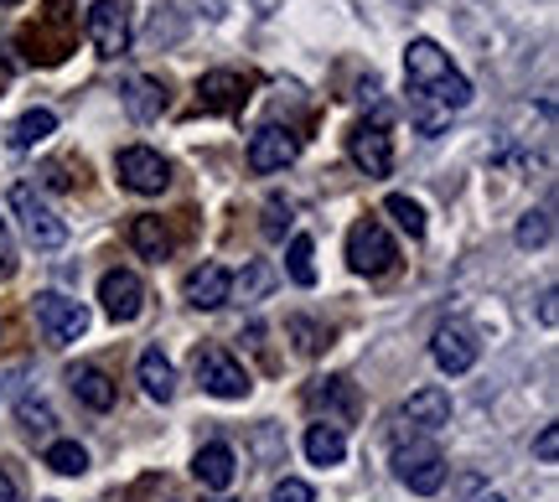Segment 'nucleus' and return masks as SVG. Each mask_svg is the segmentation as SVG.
Here are the masks:
<instances>
[{
	"mask_svg": "<svg viewBox=\"0 0 559 502\" xmlns=\"http://www.w3.org/2000/svg\"><path fill=\"white\" fill-rule=\"evenodd\" d=\"M11 213L21 218V228H26V239L37 243L41 254H52V249H62L68 243V223L52 213V202L41 198L37 187H26V181H16L11 187Z\"/></svg>",
	"mask_w": 559,
	"mask_h": 502,
	"instance_id": "obj_2",
	"label": "nucleus"
},
{
	"mask_svg": "<svg viewBox=\"0 0 559 502\" xmlns=\"http://www.w3.org/2000/svg\"><path fill=\"white\" fill-rule=\"evenodd\" d=\"M513 239H519V249H544V243L555 239V218H549V207H539V213H523L519 228H513Z\"/></svg>",
	"mask_w": 559,
	"mask_h": 502,
	"instance_id": "obj_26",
	"label": "nucleus"
},
{
	"mask_svg": "<svg viewBox=\"0 0 559 502\" xmlns=\"http://www.w3.org/2000/svg\"><path fill=\"white\" fill-rule=\"evenodd\" d=\"M0 5H16V0H0Z\"/></svg>",
	"mask_w": 559,
	"mask_h": 502,
	"instance_id": "obj_38",
	"label": "nucleus"
},
{
	"mask_svg": "<svg viewBox=\"0 0 559 502\" xmlns=\"http://www.w3.org/2000/svg\"><path fill=\"white\" fill-rule=\"evenodd\" d=\"M290 337H296L300 352H317V332H311V322H290Z\"/></svg>",
	"mask_w": 559,
	"mask_h": 502,
	"instance_id": "obj_34",
	"label": "nucleus"
},
{
	"mask_svg": "<svg viewBox=\"0 0 559 502\" xmlns=\"http://www.w3.org/2000/svg\"><path fill=\"white\" fill-rule=\"evenodd\" d=\"M477 337H472V326L461 322H445L436 326V337H430V358H436L440 373H451V379H461V373H472V362H477Z\"/></svg>",
	"mask_w": 559,
	"mask_h": 502,
	"instance_id": "obj_9",
	"label": "nucleus"
},
{
	"mask_svg": "<svg viewBox=\"0 0 559 502\" xmlns=\"http://www.w3.org/2000/svg\"><path fill=\"white\" fill-rule=\"evenodd\" d=\"M99 301H104V316H109V322H135L140 311H145V285H140V275H130V270H109L99 280Z\"/></svg>",
	"mask_w": 559,
	"mask_h": 502,
	"instance_id": "obj_11",
	"label": "nucleus"
},
{
	"mask_svg": "<svg viewBox=\"0 0 559 502\" xmlns=\"http://www.w3.org/2000/svg\"><path fill=\"white\" fill-rule=\"evenodd\" d=\"M198 383L213 394V399H243L254 383L243 373L239 358H228L223 347H198Z\"/></svg>",
	"mask_w": 559,
	"mask_h": 502,
	"instance_id": "obj_5",
	"label": "nucleus"
},
{
	"mask_svg": "<svg viewBox=\"0 0 559 502\" xmlns=\"http://www.w3.org/2000/svg\"><path fill=\"white\" fill-rule=\"evenodd\" d=\"M285 228H290V202L270 198L264 202V239H285Z\"/></svg>",
	"mask_w": 559,
	"mask_h": 502,
	"instance_id": "obj_29",
	"label": "nucleus"
},
{
	"mask_svg": "<svg viewBox=\"0 0 559 502\" xmlns=\"http://www.w3.org/2000/svg\"><path fill=\"white\" fill-rule=\"evenodd\" d=\"M264 290H270V270H264V264H254V270L243 275V301H249V296H264Z\"/></svg>",
	"mask_w": 559,
	"mask_h": 502,
	"instance_id": "obj_32",
	"label": "nucleus"
},
{
	"mask_svg": "<svg viewBox=\"0 0 559 502\" xmlns=\"http://www.w3.org/2000/svg\"><path fill=\"white\" fill-rule=\"evenodd\" d=\"M115 171L140 198H156V192H166V181H171V166L160 162L151 145H124L120 156H115Z\"/></svg>",
	"mask_w": 559,
	"mask_h": 502,
	"instance_id": "obj_7",
	"label": "nucleus"
},
{
	"mask_svg": "<svg viewBox=\"0 0 559 502\" xmlns=\"http://www.w3.org/2000/svg\"><path fill=\"white\" fill-rule=\"evenodd\" d=\"M130 243H135L140 260H166L171 254V234H166V223L160 218H135L130 223Z\"/></svg>",
	"mask_w": 559,
	"mask_h": 502,
	"instance_id": "obj_22",
	"label": "nucleus"
},
{
	"mask_svg": "<svg viewBox=\"0 0 559 502\" xmlns=\"http://www.w3.org/2000/svg\"><path fill=\"white\" fill-rule=\"evenodd\" d=\"M285 270H290V280L296 285H317V243L306 239V234L290 239V249H285Z\"/></svg>",
	"mask_w": 559,
	"mask_h": 502,
	"instance_id": "obj_24",
	"label": "nucleus"
},
{
	"mask_svg": "<svg viewBox=\"0 0 559 502\" xmlns=\"http://www.w3.org/2000/svg\"><path fill=\"white\" fill-rule=\"evenodd\" d=\"M52 130H58V115H52V109H26V115L11 124L5 145H11V151H32V145H41Z\"/></svg>",
	"mask_w": 559,
	"mask_h": 502,
	"instance_id": "obj_20",
	"label": "nucleus"
},
{
	"mask_svg": "<svg viewBox=\"0 0 559 502\" xmlns=\"http://www.w3.org/2000/svg\"><path fill=\"white\" fill-rule=\"evenodd\" d=\"M534 451H539V462H555V456H559V430H555V425H544V430H539Z\"/></svg>",
	"mask_w": 559,
	"mask_h": 502,
	"instance_id": "obj_31",
	"label": "nucleus"
},
{
	"mask_svg": "<svg viewBox=\"0 0 559 502\" xmlns=\"http://www.w3.org/2000/svg\"><path fill=\"white\" fill-rule=\"evenodd\" d=\"M296 156H300V135L296 130H285V124H264L260 135L249 141V171H260V177L285 171Z\"/></svg>",
	"mask_w": 559,
	"mask_h": 502,
	"instance_id": "obj_10",
	"label": "nucleus"
},
{
	"mask_svg": "<svg viewBox=\"0 0 559 502\" xmlns=\"http://www.w3.org/2000/svg\"><path fill=\"white\" fill-rule=\"evenodd\" d=\"M394 260H400V249H394V239H389V228L379 218L353 223V234H347V264L358 275H389Z\"/></svg>",
	"mask_w": 559,
	"mask_h": 502,
	"instance_id": "obj_3",
	"label": "nucleus"
},
{
	"mask_svg": "<svg viewBox=\"0 0 559 502\" xmlns=\"http://www.w3.org/2000/svg\"><path fill=\"white\" fill-rule=\"evenodd\" d=\"M270 502H317V492L300 482V477H285V482H280L275 492H270Z\"/></svg>",
	"mask_w": 559,
	"mask_h": 502,
	"instance_id": "obj_30",
	"label": "nucleus"
},
{
	"mask_svg": "<svg viewBox=\"0 0 559 502\" xmlns=\"http://www.w3.org/2000/svg\"><path fill=\"white\" fill-rule=\"evenodd\" d=\"M394 477L409 492H419V498H436L440 487H445V456L430 441H409L394 451Z\"/></svg>",
	"mask_w": 559,
	"mask_h": 502,
	"instance_id": "obj_4",
	"label": "nucleus"
},
{
	"mask_svg": "<svg viewBox=\"0 0 559 502\" xmlns=\"http://www.w3.org/2000/svg\"><path fill=\"white\" fill-rule=\"evenodd\" d=\"M404 420L419 425V430H445V425H451V394H445L440 383L415 389V394L404 399Z\"/></svg>",
	"mask_w": 559,
	"mask_h": 502,
	"instance_id": "obj_14",
	"label": "nucleus"
},
{
	"mask_svg": "<svg viewBox=\"0 0 559 502\" xmlns=\"http://www.w3.org/2000/svg\"><path fill=\"white\" fill-rule=\"evenodd\" d=\"M228 296H234V275L223 264H202V270L187 275V301L198 306V311H218Z\"/></svg>",
	"mask_w": 559,
	"mask_h": 502,
	"instance_id": "obj_15",
	"label": "nucleus"
},
{
	"mask_svg": "<svg viewBox=\"0 0 559 502\" xmlns=\"http://www.w3.org/2000/svg\"><path fill=\"white\" fill-rule=\"evenodd\" d=\"M383 207H389V218L400 223V228L409 234V239H425V207H419L415 198H404V192H394V198L383 202Z\"/></svg>",
	"mask_w": 559,
	"mask_h": 502,
	"instance_id": "obj_27",
	"label": "nucleus"
},
{
	"mask_svg": "<svg viewBox=\"0 0 559 502\" xmlns=\"http://www.w3.org/2000/svg\"><path fill=\"white\" fill-rule=\"evenodd\" d=\"M311 404H317V409H326L332 420H347V415L358 409V394H353V383H347V379H321L317 389H311ZM332 420H326V425H332Z\"/></svg>",
	"mask_w": 559,
	"mask_h": 502,
	"instance_id": "obj_21",
	"label": "nucleus"
},
{
	"mask_svg": "<svg viewBox=\"0 0 559 502\" xmlns=\"http://www.w3.org/2000/svg\"><path fill=\"white\" fill-rule=\"evenodd\" d=\"M555 301H559V296H555V285H549V290H544V301H539V322H544V326L559 322V306H555Z\"/></svg>",
	"mask_w": 559,
	"mask_h": 502,
	"instance_id": "obj_35",
	"label": "nucleus"
},
{
	"mask_svg": "<svg viewBox=\"0 0 559 502\" xmlns=\"http://www.w3.org/2000/svg\"><path fill=\"white\" fill-rule=\"evenodd\" d=\"M140 389H145V399H156V404L177 399V368H171V358L160 347L140 352Z\"/></svg>",
	"mask_w": 559,
	"mask_h": 502,
	"instance_id": "obj_17",
	"label": "nucleus"
},
{
	"mask_svg": "<svg viewBox=\"0 0 559 502\" xmlns=\"http://www.w3.org/2000/svg\"><path fill=\"white\" fill-rule=\"evenodd\" d=\"M68 389H73L88 409H99V415H104V409H115V383H109V373H104V368H94V362L73 368V373H68Z\"/></svg>",
	"mask_w": 559,
	"mask_h": 502,
	"instance_id": "obj_18",
	"label": "nucleus"
},
{
	"mask_svg": "<svg viewBox=\"0 0 559 502\" xmlns=\"http://www.w3.org/2000/svg\"><path fill=\"white\" fill-rule=\"evenodd\" d=\"M192 477H198L207 492H228L234 487V477H239V456H234V445H202L198 451V462H192Z\"/></svg>",
	"mask_w": 559,
	"mask_h": 502,
	"instance_id": "obj_13",
	"label": "nucleus"
},
{
	"mask_svg": "<svg viewBox=\"0 0 559 502\" xmlns=\"http://www.w3.org/2000/svg\"><path fill=\"white\" fill-rule=\"evenodd\" d=\"M124 109H130V120H156L160 109H166V94H160V83L135 79V83H130V94H124Z\"/></svg>",
	"mask_w": 559,
	"mask_h": 502,
	"instance_id": "obj_23",
	"label": "nucleus"
},
{
	"mask_svg": "<svg viewBox=\"0 0 559 502\" xmlns=\"http://www.w3.org/2000/svg\"><path fill=\"white\" fill-rule=\"evenodd\" d=\"M198 109L202 115H234V109H243V79L239 73H207L198 83Z\"/></svg>",
	"mask_w": 559,
	"mask_h": 502,
	"instance_id": "obj_16",
	"label": "nucleus"
},
{
	"mask_svg": "<svg viewBox=\"0 0 559 502\" xmlns=\"http://www.w3.org/2000/svg\"><path fill=\"white\" fill-rule=\"evenodd\" d=\"M88 41L99 58H120L130 47V0H94L88 5Z\"/></svg>",
	"mask_w": 559,
	"mask_h": 502,
	"instance_id": "obj_6",
	"label": "nucleus"
},
{
	"mask_svg": "<svg viewBox=\"0 0 559 502\" xmlns=\"http://www.w3.org/2000/svg\"><path fill=\"white\" fill-rule=\"evenodd\" d=\"M37 322H41V332H47L52 347H68V342H79L83 332H88V311H83L79 301L58 296V290H41L37 296Z\"/></svg>",
	"mask_w": 559,
	"mask_h": 502,
	"instance_id": "obj_8",
	"label": "nucleus"
},
{
	"mask_svg": "<svg viewBox=\"0 0 559 502\" xmlns=\"http://www.w3.org/2000/svg\"><path fill=\"white\" fill-rule=\"evenodd\" d=\"M404 79H409V94H415V124L425 135H440L456 109L472 104V83L461 73L451 52H440V41L415 37L404 47Z\"/></svg>",
	"mask_w": 559,
	"mask_h": 502,
	"instance_id": "obj_1",
	"label": "nucleus"
},
{
	"mask_svg": "<svg viewBox=\"0 0 559 502\" xmlns=\"http://www.w3.org/2000/svg\"><path fill=\"white\" fill-rule=\"evenodd\" d=\"M47 466L58 471V477H83L88 471V451L79 441H52L47 445Z\"/></svg>",
	"mask_w": 559,
	"mask_h": 502,
	"instance_id": "obj_25",
	"label": "nucleus"
},
{
	"mask_svg": "<svg viewBox=\"0 0 559 502\" xmlns=\"http://www.w3.org/2000/svg\"><path fill=\"white\" fill-rule=\"evenodd\" d=\"M347 156H353L368 177H389V171H394V141H389L383 124H358V130L347 135Z\"/></svg>",
	"mask_w": 559,
	"mask_h": 502,
	"instance_id": "obj_12",
	"label": "nucleus"
},
{
	"mask_svg": "<svg viewBox=\"0 0 559 502\" xmlns=\"http://www.w3.org/2000/svg\"><path fill=\"white\" fill-rule=\"evenodd\" d=\"M16 415H21V425H26L32 435H52V425H58V420H52V409H47L41 399H21Z\"/></svg>",
	"mask_w": 559,
	"mask_h": 502,
	"instance_id": "obj_28",
	"label": "nucleus"
},
{
	"mask_svg": "<svg viewBox=\"0 0 559 502\" xmlns=\"http://www.w3.org/2000/svg\"><path fill=\"white\" fill-rule=\"evenodd\" d=\"M16 270V243H11V234H5V223H0V280Z\"/></svg>",
	"mask_w": 559,
	"mask_h": 502,
	"instance_id": "obj_33",
	"label": "nucleus"
},
{
	"mask_svg": "<svg viewBox=\"0 0 559 502\" xmlns=\"http://www.w3.org/2000/svg\"><path fill=\"white\" fill-rule=\"evenodd\" d=\"M347 456V435H342V425H311L306 430V462L311 466H342Z\"/></svg>",
	"mask_w": 559,
	"mask_h": 502,
	"instance_id": "obj_19",
	"label": "nucleus"
},
{
	"mask_svg": "<svg viewBox=\"0 0 559 502\" xmlns=\"http://www.w3.org/2000/svg\"><path fill=\"white\" fill-rule=\"evenodd\" d=\"M477 502H508V498H498V492H487V498H477Z\"/></svg>",
	"mask_w": 559,
	"mask_h": 502,
	"instance_id": "obj_37",
	"label": "nucleus"
},
{
	"mask_svg": "<svg viewBox=\"0 0 559 502\" xmlns=\"http://www.w3.org/2000/svg\"><path fill=\"white\" fill-rule=\"evenodd\" d=\"M0 502H21V487H16V477L0 466Z\"/></svg>",
	"mask_w": 559,
	"mask_h": 502,
	"instance_id": "obj_36",
	"label": "nucleus"
}]
</instances>
